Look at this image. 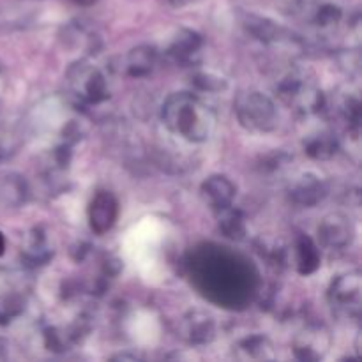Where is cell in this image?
Masks as SVG:
<instances>
[{
    "label": "cell",
    "instance_id": "obj_3",
    "mask_svg": "<svg viewBox=\"0 0 362 362\" xmlns=\"http://www.w3.org/2000/svg\"><path fill=\"white\" fill-rule=\"evenodd\" d=\"M274 88L278 98L300 115H315L325 105L324 92L300 69H290L281 74Z\"/></svg>",
    "mask_w": 362,
    "mask_h": 362
},
{
    "label": "cell",
    "instance_id": "obj_4",
    "mask_svg": "<svg viewBox=\"0 0 362 362\" xmlns=\"http://www.w3.org/2000/svg\"><path fill=\"white\" fill-rule=\"evenodd\" d=\"M240 127L250 133H271L278 127V108L269 95L260 90H246L233 103Z\"/></svg>",
    "mask_w": 362,
    "mask_h": 362
},
{
    "label": "cell",
    "instance_id": "obj_23",
    "mask_svg": "<svg viewBox=\"0 0 362 362\" xmlns=\"http://www.w3.org/2000/svg\"><path fill=\"white\" fill-rule=\"evenodd\" d=\"M0 198L6 204H20L25 200V182L20 177H7L0 182Z\"/></svg>",
    "mask_w": 362,
    "mask_h": 362
},
{
    "label": "cell",
    "instance_id": "obj_28",
    "mask_svg": "<svg viewBox=\"0 0 362 362\" xmlns=\"http://www.w3.org/2000/svg\"><path fill=\"white\" fill-rule=\"evenodd\" d=\"M6 253V237H4V233L0 232V257Z\"/></svg>",
    "mask_w": 362,
    "mask_h": 362
},
{
    "label": "cell",
    "instance_id": "obj_16",
    "mask_svg": "<svg viewBox=\"0 0 362 362\" xmlns=\"http://www.w3.org/2000/svg\"><path fill=\"white\" fill-rule=\"evenodd\" d=\"M240 23H243L244 30L253 39L260 41L262 45H276V42L283 41L285 32L271 18L258 16V14H244Z\"/></svg>",
    "mask_w": 362,
    "mask_h": 362
},
{
    "label": "cell",
    "instance_id": "obj_27",
    "mask_svg": "<svg viewBox=\"0 0 362 362\" xmlns=\"http://www.w3.org/2000/svg\"><path fill=\"white\" fill-rule=\"evenodd\" d=\"M4 90H6V76H4V71L0 69V99H2Z\"/></svg>",
    "mask_w": 362,
    "mask_h": 362
},
{
    "label": "cell",
    "instance_id": "obj_5",
    "mask_svg": "<svg viewBox=\"0 0 362 362\" xmlns=\"http://www.w3.org/2000/svg\"><path fill=\"white\" fill-rule=\"evenodd\" d=\"M67 85L74 98L83 105L98 106L110 98L108 81L103 71L85 60H80L69 67Z\"/></svg>",
    "mask_w": 362,
    "mask_h": 362
},
{
    "label": "cell",
    "instance_id": "obj_15",
    "mask_svg": "<svg viewBox=\"0 0 362 362\" xmlns=\"http://www.w3.org/2000/svg\"><path fill=\"white\" fill-rule=\"evenodd\" d=\"M233 357L239 361H272L276 357L274 346L267 336L253 334L233 345Z\"/></svg>",
    "mask_w": 362,
    "mask_h": 362
},
{
    "label": "cell",
    "instance_id": "obj_20",
    "mask_svg": "<svg viewBox=\"0 0 362 362\" xmlns=\"http://www.w3.org/2000/svg\"><path fill=\"white\" fill-rule=\"evenodd\" d=\"M216 216H218V225L223 235L228 237V239L232 240H237V243L246 239V233H247L246 218H244V214L239 211V209L230 205V207L216 212Z\"/></svg>",
    "mask_w": 362,
    "mask_h": 362
},
{
    "label": "cell",
    "instance_id": "obj_26",
    "mask_svg": "<svg viewBox=\"0 0 362 362\" xmlns=\"http://www.w3.org/2000/svg\"><path fill=\"white\" fill-rule=\"evenodd\" d=\"M306 2L308 0H279V6L285 11H288V13H296V11L303 9Z\"/></svg>",
    "mask_w": 362,
    "mask_h": 362
},
{
    "label": "cell",
    "instance_id": "obj_13",
    "mask_svg": "<svg viewBox=\"0 0 362 362\" xmlns=\"http://www.w3.org/2000/svg\"><path fill=\"white\" fill-rule=\"evenodd\" d=\"M200 194L205 204L214 212L223 211V209L233 205L237 197V187L228 177L225 175H211L205 179L200 186Z\"/></svg>",
    "mask_w": 362,
    "mask_h": 362
},
{
    "label": "cell",
    "instance_id": "obj_22",
    "mask_svg": "<svg viewBox=\"0 0 362 362\" xmlns=\"http://www.w3.org/2000/svg\"><path fill=\"white\" fill-rule=\"evenodd\" d=\"M343 20L341 7L336 4H322L317 11H315L313 23L320 30H331V28L338 27L339 21Z\"/></svg>",
    "mask_w": 362,
    "mask_h": 362
},
{
    "label": "cell",
    "instance_id": "obj_29",
    "mask_svg": "<svg viewBox=\"0 0 362 362\" xmlns=\"http://www.w3.org/2000/svg\"><path fill=\"white\" fill-rule=\"evenodd\" d=\"M170 4H172L173 7H182V6H186L187 2H189V0H168Z\"/></svg>",
    "mask_w": 362,
    "mask_h": 362
},
{
    "label": "cell",
    "instance_id": "obj_10",
    "mask_svg": "<svg viewBox=\"0 0 362 362\" xmlns=\"http://www.w3.org/2000/svg\"><path fill=\"white\" fill-rule=\"evenodd\" d=\"M354 239V226L345 214L332 212L322 219L318 226V240L324 247L332 251L345 250Z\"/></svg>",
    "mask_w": 362,
    "mask_h": 362
},
{
    "label": "cell",
    "instance_id": "obj_12",
    "mask_svg": "<svg viewBox=\"0 0 362 362\" xmlns=\"http://www.w3.org/2000/svg\"><path fill=\"white\" fill-rule=\"evenodd\" d=\"M288 197L299 207H317L327 197V186L315 173H303L288 186Z\"/></svg>",
    "mask_w": 362,
    "mask_h": 362
},
{
    "label": "cell",
    "instance_id": "obj_2",
    "mask_svg": "<svg viewBox=\"0 0 362 362\" xmlns=\"http://www.w3.org/2000/svg\"><path fill=\"white\" fill-rule=\"evenodd\" d=\"M163 124L170 133L191 144L211 140L218 127V115L193 92H173L161 106Z\"/></svg>",
    "mask_w": 362,
    "mask_h": 362
},
{
    "label": "cell",
    "instance_id": "obj_18",
    "mask_svg": "<svg viewBox=\"0 0 362 362\" xmlns=\"http://www.w3.org/2000/svg\"><path fill=\"white\" fill-rule=\"evenodd\" d=\"M303 147L308 158L315 159V161H327V159L336 156L339 148V141L332 131L322 129L304 138Z\"/></svg>",
    "mask_w": 362,
    "mask_h": 362
},
{
    "label": "cell",
    "instance_id": "obj_11",
    "mask_svg": "<svg viewBox=\"0 0 362 362\" xmlns=\"http://www.w3.org/2000/svg\"><path fill=\"white\" fill-rule=\"evenodd\" d=\"M204 49V37L191 28H182L175 34L166 48V55L177 66H194Z\"/></svg>",
    "mask_w": 362,
    "mask_h": 362
},
{
    "label": "cell",
    "instance_id": "obj_7",
    "mask_svg": "<svg viewBox=\"0 0 362 362\" xmlns=\"http://www.w3.org/2000/svg\"><path fill=\"white\" fill-rule=\"evenodd\" d=\"M332 346V334L324 324H310L297 332L292 350L296 359L303 362H318L325 359Z\"/></svg>",
    "mask_w": 362,
    "mask_h": 362
},
{
    "label": "cell",
    "instance_id": "obj_25",
    "mask_svg": "<svg viewBox=\"0 0 362 362\" xmlns=\"http://www.w3.org/2000/svg\"><path fill=\"white\" fill-rule=\"evenodd\" d=\"M343 117H345L346 124H349V129L352 131L354 134H359V127H361V103L359 99L350 95V98L345 99L343 103Z\"/></svg>",
    "mask_w": 362,
    "mask_h": 362
},
{
    "label": "cell",
    "instance_id": "obj_19",
    "mask_svg": "<svg viewBox=\"0 0 362 362\" xmlns=\"http://www.w3.org/2000/svg\"><path fill=\"white\" fill-rule=\"evenodd\" d=\"M53 257V250L48 243V237L41 228H34L28 235L23 247V262L30 267L46 265Z\"/></svg>",
    "mask_w": 362,
    "mask_h": 362
},
{
    "label": "cell",
    "instance_id": "obj_6",
    "mask_svg": "<svg viewBox=\"0 0 362 362\" xmlns=\"http://www.w3.org/2000/svg\"><path fill=\"white\" fill-rule=\"evenodd\" d=\"M329 304L341 318H357L362 308V276L359 271L338 276L329 288Z\"/></svg>",
    "mask_w": 362,
    "mask_h": 362
},
{
    "label": "cell",
    "instance_id": "obj_24",
    "mask_svg": "<svg viewBox=\"0 0 362 362\" xmlns=\"http://www.w3.org/2000/svg\"><path fill=\"white\" fill-rule=\"evenodd\" d=\"M191 81H193V85L198 90L204 92H221L226 88V80H223V78L216 76L212 73H204V71L202 73H194L191 76Z\"/></svg>",
    "mask_w": 362,
    "mask_h": 362
},
{
    "label": "cell",
    "instance_id": "obj_30",
    "mask_svg": "<svg viewBox=\"0 0 362 362\" xmlns=\"http://www.w3.org/2000/svg\"><path fill=\"white\" fill-rule=\"evenodd\" d=\"M74 4H78V6H83V7H87V6H92V4L95 2V0H73Z\"/></svg>",
    "mask_w": 362,
    "mask_h": 362
},
{
    "label": "cell",
    "instance_id": "obj_9",
    "mask_svg": "<svg viewBox=\"0 0 362 362\" xmlns=\"http://www.w3.org/2000/svg\"><path fill=\"white\" fill-rule=\"evenodd\" d=\"M119 200L112 191L101 189L92 197L90 204H88L87 216H88V226L98 235H105L110 230L115 226L117 219H119Z\"/></svg>",
    "mask_w": 362,
    "mask_h": 362
},
{
    "label": "cell",
    "instance_id": "obj_21",
    "mask_svg": "<svg viewBox=\"0 0 362 362\" xmlns=\"http://www.w3.org/2000/svg\"><path fill=\"white\" fill-rule=\"evenodd\" d=\"M23 297L18 293H2L0 296V325H9L23 313Z\"/></svg>",
    "mask_w": 362,
    "mask_h": 362
},
{
    "label": "cell",
    "instance_id": "obj_8",
    "mask_svg": "<svg viewBox=\"0 0 362 362\" xmlns=\"http://www.w3.org/2000/svg\"><path fill=\"white\" fill-rule=\"evenodd\" d=\"M177 332H179V338L187 345H207L216 338V320L207 310L194 308L180 318Z\"/></svg>",
    "mask_w": 362,
    "mask_h": 362
},
{
    "label": "cell",
    "instance_id": "obj_14",
    "mask_svg": "<svg viewBox=\"0 0 362 362\" xmlns=\"http://www.w3.org/2000/svg\"><path fill=\"white\" fill-rule=\"evenodd\" d=\"M293 257H296V269L300 276L315 274L322 265L320 247L310 235H304V233H300L296 239Z\"/></svg>",
    "mask_w": 362,
    "mask_h": 362
},
{
    "label": "cell",
    "instance_id": "obj_1",
    "mask_svg": "<svg viewBox=\"0 0 362 362\" xmlns=\"http://www.w3.org/2000/svg\"><path fill=\"white\" fill-rule=\"evenodd\" d=\"M191 276L205 297L226 308H240L255 293V274L226 247L207 246L189 262Z\"/></svg>",
    "mask_w": 362,
    "mask_h": 362
},
{
    "label": "cell",
    "instance_id": "obj_17",
    "mask_svg": "<svg viewBox=\"0 0 362 362\" xmlns=\"http://www.w3.org/2000/svg\"><path fill=\"white\" fill-rule=\"evenodd\" d=\"M158 66V49L151 45H140L131 49L126 55L127 76L131 78H145L152 73Z\"/></svg>",
    "mask_w": 362,
    "mask_h": 362
}]
</instances>
